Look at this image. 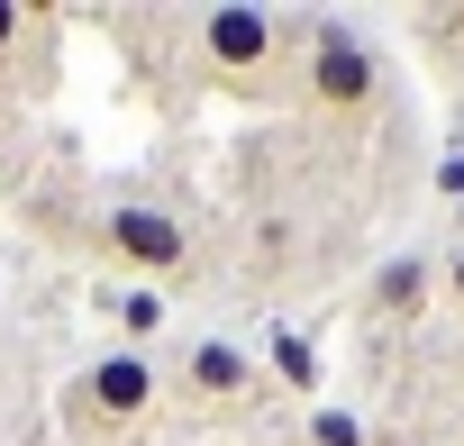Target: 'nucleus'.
<instances>
[{"mask_svg":"<svg viewBox=\"0 0 464 446\" xmlns=\"http://www.w3.org/2000/svg\"><path fill=\"white\" fill-rule=\"evenodd\" d=\"M191 37H200V64L218 73V92H246V101H265V92H274V73L292 64V28H283L274 10H246V0H227V10H200V19H191Z\"/></svg>","mask_w":464,"mask_h":446,"instance_id":"nucleus-1","label":"nucleus"},{"mask_svg":"<svg viewBox=\"0 0 464 446\" xmlns=\"http://www.w3.org/2000/svg\"><path fill=\"white\" fill-rule=\"evenodd\" d=\"M301 73H310V110H328V119H364L373 92H382V64H373V46H364L346 19H319V28H310Z\"/></svg>","mask_w":464,"mask_h":446,"instance_id":"nucleus-2","label":"nucleus"},{"mask_svg":"<svg viewBox=\"0 0 464 446\" xmlns=\"http://www.w3.org/2000/svg\"><path fill=\"white\" fill-rule=\"evenodd\" d=\"M155 392H164L155 355L119 346V355H101V364H92V373L64 392V419H82V428H137V419L155 410Z\"/></svg>","mask_w":464,"mask_h":446,"instance_id":"nucleus-3","label":"nucleus"},{"mask_svg":"<svg viewBox=\"0 0 464 446\" xmlns=\"http://www.w3.org/2000/svg\"><path fill=\"white\" fill-rule=\"evenodd\" d=\"M110 256L137 265L146 283H164V274L191 265V238H182V218H173L164 200H119V209H110Z\"/></svg>","mask_w":464,"mask_h":446,"instance_id":"nucleus-4","label":"nucleus"},{"mask_svg":"<svg viewBox=\"0 0 464 446\" xmlns=\"http://www.w3.org/2000/svg\"><path fill=\"white\" fill-rule=\"evenodd\" d=\"M182 392H191V401H246V392H256V355H246L237 337H191Z\"/></svg>","mask_w":464,"mask_h":446,"instance_id":"nucleus-5","label":"nucleus"},{"mask_svg":"<svg viewBox=\"0 0 464 446\" xmlns=\"http://www.w3.org/2000/svg\"><path fill=\"white\" fill-rule=\"evenodd\" d=\"M428 301H437V265H428V256H392V265L364 283V310H373V319H419Z\"/></svg>","mask_w":464,"mask_h":446,"instance_id":"nucleus-6","label":"nucleus"},{"mask_svg":"<svg viewBox=\"0 0 464 446\" xmlns=\"http://www.w3.org/2000/svg\"><path fill=\"white\" fill-rule=\"evenodd\" d=\"M265 364H274V383H292L301 401L319 392V346H310L301 328H265Z\"/></svg>","mask_w":464,"mask_h":446,"instance_id":"nucleus-7","label":"nucleus"},{"mask_svg":"<svg viewBox=\"0 0 464 446\" xmlns=\"http://www.w3.org/2000/svg\"><path fill=\"white\" fill-rule=\"evenodd\" d=\"M110 319H119V337H137V355H146V337H164V292H155V283H128V292L110 301Z\"/></svg>","mask_w":464,"mask_h":446,"instance_id":"nucleus-8","label":"nucleus"},{"mask_svg":"<svg viewBox=\"0 0 464 446\" xmlns=\"http://www.w3.org/2000/svg\"><path fill=\"white\" fill-rule=\"evenodd\" d=\"M310 446H373L364 410H310Z\"/></svg>","mask_w":464,"mask_h":446,"instance_id":"nucleus-9","label":"nucleus"},{"mask_svg":"<svg viewBox=\"0 0 464 446\" xmlns=\"http://www.w3.org/2000/svg\"><path fill=\"white\" fill-rule=\"evenodd\" d=\"M301 247V228H292V218H265V228H256V265L265 274H283V256Z\"/></svg>","mask_w":464,"mask_h":446,"instance_id":"nucleus-10","label":"nucleus"},{"mask_svg":"<svg viewBox=\"0 0 464 446\" xmlns=\"http://www.w3.org/2000/svg\"><path fill=\"white\" fill-rule=\"evenodd\" d=\"M437 191L464 209V146H446V155H437Z\"/></svg>","mask_w":464,"mask_h":446,"instance_id":"nucleus-11","label":"nucleus"},{"mask_svg":"<svg viewBox=\"0 0 464 446\" xmlns=\"http://www.w3.org/2000/svg\"><path fill=\"white\" fill-rule=\"evenodd\" d=\"M437 292L464 310V247H455V256H437Z\"/></svg>","mask_w":464,"mask_h":446,"instance_id":"nucleus-12","label":"nucleus"},{"mask_svg":"<svg viewBox=\"0 0 464 446\" xmlns=\"http://www.w3.org/2000/svg\"><path fill=\"white\" fill-rule=\"evenodd\" d=\"M19 28H28V10H10V0H0V55L19 46Z\"/></svg>","mask_w":464,"mask_h":446,"instance_id":"nucleus-13","label":"nucleus"}]
</instances>
